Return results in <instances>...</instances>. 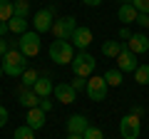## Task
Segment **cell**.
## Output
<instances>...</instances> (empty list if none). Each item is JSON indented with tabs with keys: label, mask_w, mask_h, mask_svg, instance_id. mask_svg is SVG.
I'll return each instance as SVG.
<instances>
[{
	"label": "cell",
	"mask_w": 149,
	"mask_h": 139,
	"mask_svg": "<svg viewBox=\"0 0 149 139\" xmlns=\"http://www.w3.org/2000/svg\"><path fill=\"white\" fill-rule=\"evenodd\" d=\"M104 82H107V87H119L122 85V72H119V70H107L104 72Z\"/></svg>",
	"instance_id": "21"
},
{
	"label": "cell",
	"mask_w": 149,
	"mask_h": 139,
	"mask_svg": "<svg viewBox=\"0 0 149 139\" xmlns=\"http://www.w3.org/2000/svg\"><path fill=\"white\" fill-rule=\"evenodd\" d=\"M137 25H142V27H149V15L139 13V15H137Z\"/></svg>",
	"instance_id": "32"
},
{
	"label": "cell",
	"mask_w": 149,
	"mask_h": 139,
	"mask_svg": "<svg viewBox=\"0 0 149 139\" xmlns=\"http://www.w3.org/2000/svg\"><path fill=\"white\" fill-rule=\"evenodd\" d=\"M13 17V0H0V22H8Z\"/></svg>",
	"instance_id": "23"
},
{
	"label": "cell",
	"mask_w": 149,
	"mask_h": 139,
	"mask_svg": "<svg viewBox=\"0 0 149 139\" xmlns=\"http://www.w3.org/2000/svg\"><path fill=\"white\" fill-rule=\"evenodd\" d=\"M119 38H122V40H129V38H132V30H129V27L124 25L122 30H119Z\"/></svg>",
	"instance_id": "33"
},
{
	"label": "cell",
	"mask_w": 149,
	"mask_h": 139,
	"mask_svg": "<svg viewBox=\"0 0 149 139\" xmlns=\"http://www.w3.org/2000/svg\"><path fill=\"white\" fill-rule=\"evenodd\" d=\"M67 139H85L82 134H67Z\"/></svg>",
	"instance_id": "37"
},
{
	"label": "cell",
	"mask_w": 149,
	"mask_h": 139,
	"mask_svg": "<svg viewBox=\"0 0 149 139\" xmlns=\"http://www.w3.org/2000/svg\"><path fill=\"white\" fill-rule=\"evenodd\" d=\"M70 87H72L74 92H80V90H85V87H87V80H85V77H74V80L70 82Z\"/></svg>",
	"instance_id": "28"
},
{
	"label": "cell",
	"mask_w": 149,
	"mask_h": 139,
	"mask_svg": "<svg viewBox=\"0 0 149 139\" xmlns=\"http://www.w3.org/2000/svg\"><path fill=\"white\" fill-rule=\"evenodd\" d=\"M13 15L30 17V0H13Z\"/></svg>",
	"instance_id": "20"
},
{
	"label": "cell",
	"mask_w": 149,
	"mask_h": 139,
	"mask_svg": "<svg viewBox=\"0 0 149 139\" xmlns=\"http://www.w3.org/2000/svg\"><path fill=\"white\" fill-rule=\"evenodd\" d=\"M134 57H137V55H132L127 47H124L122 52H119V57H117V70H119V72H134V70L139 67Z\"/></svg>",
	"instance_id": "12"
},
{
	"label": "cell",
	"mask_w": 149,
	"mask_h": 139,
	"mask_svg": "<svg viewBox=\"0 0 149 139\" xmlns=\"http://www.w3.org/2000/svg\"><path fill=\"white\" fill-rule=\"evenodd\" d=\"M52 82H50V77H40V80L35 82V87H32V92H35L37 97H40V99H45V97H50L52 95Z\"/></svg>",
	"instance_id": "16"
},
{
	"label": "cell",
	"mask_w": 149,
	"mask_h": 139,
	"mask_svg": "<svg viewBox=\"0 0 149 139\" xmlns=\"http://www.w3.org/2000/svg\"><path fill=\"white\" fill-rule=\"evenodd\" d=\"M50 60L55 65H70L74 60V47L67 40H52L50 45Z\"/></svg>",
	"instance_id": "3"
},
{
	"label": "cell",
	"mask_w": 149,
	"mask_h": 139,
	"mask_svg": "<svg viewBox=\"0 0 149 139\" xmlns=\"http://www.w3.org/2000/svg\"><path fill=\"white\" fill-rule=\"evenodd\" d=\"M122 3H127V0H122Z\"/></svg>",
	"instance_id": "39"
},
{
	"label": "cell",
	"mask_w": 149,
	"mask_h": 139,
	"mask_svg": "<svg viewBox=\"0 0 149 139\" xmlns=\"http://www.w3.org/2000/svg\"><path fill=\"white\" fill-rule=\"evenodd\" d=\"M85 5H90V8H97V5H102V0H82Z\"/></svg>",
	"instance_id": "35"
},
{
	"label": "cell",
	"mask_w": 149,
	"mask_h": 139,
	"mask_svg": "<svg viewBox=\"0 0 149 139\" xmlns=\"http://www.w3.org/2000/svg\"><path fill=\"white\" fill-rule=\"evenodd\" d=\"M8 30H10L13 35H22V32H27V17L13 15L10 20H8Z\"/></svg>",
	"instance_id": "19"
},
{
	"label": "cell",
	"mask_w": 149,
	"mask_h": 139,
	"mask_svg": "<svg viewBox=\"0 0 149 139\" xmlns=\"http://www.w3.org/2000/svg\"><path fill=\"white\" fill-rule=\"evenodd\" d=\"M17 47H20V52L25 55V57H37V52H40V35H37L35 30L22 32L20 40H17Z\"/></svg>",
	"instance_id": "5"
},
{
	"label": "cell",
	"mask_w": 149,
	"mask_h": 139,
	"mask_svg": "<svg viewBox=\"0 0 149 139\" xmlns=\"http://www.w3.org/2000/svg\"><path fill=\"white\" fill-rule=\"evenodd\" d=\"M8 32H10V30H8V22H0V38H5Z\"/></svg>",
	"instance_id": "34"
},
{
	"label": "cell",
	"mask_w": 149,
	"mask_h": 139,
	"mask_svg": "<svg viewBox=\"0 0 149 139\" xmlns=\"http://www.w3.org/2000/svg\"><path fill=\"white\" fill-rule=\"evenodd\" d=\"M10 47H13V45L8 42L5 38H0V57H3V55H5V52H8V50H10Z\"/></svg>",
	"instance_id": "31"
},
{
	"label": "cell",
	"mask_w": 149,
	"mask_h": 139,
	"mask_svg": "<svg viewBox=\"0 0 149 139\" xmlns=\"http://www.w3.org/2000/svg\"><path fill=\"white\" fill-rule=\"evenodd\" d=\"M74 30H77V22H74V17H72V15L55 20V22H52V27H50V32L55 35V40H67V42L72 40Z\"/></svg>",
	"instance_id": "4"
},
{
	"label": "cell",
	"mask_w": 149,
	"mask_h": 139,
	"mask_svg": "<svg viewBox=\"0 0 149 139\" xmlns=\"http://www.w3.org/2000/svg\"><path fill=\"white\" fill-rule=\"evenodd\" d=\"M129 114H134V117H142V114H144V109H142V107H139V104H137V107H134V109H132V112H129Z\"/></svg>",
	"instance_id": "36"
},
{
	"label": "cell",
	"mask_w": 149,
	"mask_h": 139,
	"mask_svg": "<svg viewBox=\"0 0 149 139\" xmlns=\"http://www.w3.org/2000/svg\"><path fill=\"white\" fill-rule=\"evenodd\" d=\"M0 67H3V72H5V75H10V77H22V72L27 70V57L20 52V50L10 47L5 55H3Z\"/></svg>",
	"instance_id": "1"
},
{
	"label": "cell",
	"mask_w": 149,
	"mask_h": 139,
	"mask_svg": "<svg viewBox=\"0 0 149 139\" xmlns=\"http://www.w3.org/2000/svg\"><path fill=\"white\" fill-rule=\"evenodd\" d=\"M72 40H74V47H77V50H87L92 45V40H95V35H92L90 27H80V25H77Z\"/></svg>",
	"instance_id": "10"
},
{
	"label": "cell",
	"mask_w": 149,
	"mask_h": 139,
	"mask_svg": "<svg viewBox=\"0 0 149 139\" xmlns=\"http://www.w3.org/2000/svg\"><path fill=\"white\" fill-rule=\"evenodd\" d=\"M122 50H124V45L119 42V40H107V42L102 45V55H107V57H112V60H117Z\"/></svg>",
	"instance_id": "18"
},
{
	"label": "cell",
	"mask_w": 149,
	"mask_h": 139,
	"mask_svg": "<svg viewBox=\"0 0 149 139\" xmlns=\"http://www.w3.org/2000/svg\"><path fill=\"white\" fill-rule=\"evenodd\" d=\"M37 107L42 109V112H50V109H52V102H50V97H45V99H40V104H37Z\"/></svg>",
	"instance_id": "29"
},
{
	"label": "cell",
	"mask_w": 149,
	"mask_h": 139,
	"mask_svg": "<svg viewBox=\"0 0 149 139\" xmlns=\"http://www.w3.org/2000/svg\"><path fill=\"white\" fill-rule=\"evenodd\" d=\"M119 134H122L124 139H139V134H142V119L134 117V114L122 117V122H119Z\"/></svg>",
	"instance_id": "6"
},
{
	"label": "cell",
	"mask_w": 149,
	"mask_h": 139,
	"mask_svg": "<svg viewBox=\"0 0 149 139\" xmlns=\"http://www.w3.org/2000/svg\"><path fill=\"white\" fill-rule=\"evenodd\" d=\"M27 127L32 129V132H37V129H42L45 127V112L40 107H32V109H27Z\"/></svg>",
	"instance_id": "15"
},
{
	"label": "cell",
	"mask_w": 149,
	"mask_h": 139,
	"mask_svg": "<svg viewBox=\"0 0 149 139\" xmlns=\"http://www.w3.org/2000/svg\"><path fill=\"white\" fill-rule=\"evenodd\" d=\"M17 102H20L22 107L32 109V107H37V104H40V97H37L32 90H27V87L20 85V90H17Z\"/></svg>",
	"instance_id": "14"
},
{
	"label": "cell",
	"mask_w": 149,
	"mask_h": 139,
	"mask_svg": "<svg viewBox=\"0 0 149 139\" xmlns=\"http://www.w3.org/2000/svg\"><path fill=\"white\" fill-rule=\"evenodd\" d=\"M72 72H74V77H92L95 75V67H97V60H95V55H90L87 50H80V52L74 55V60L72 62Z\"/></svg>",
	"instance_id": "2"
},
{
	"label": "cell",
	"mask_w": 149,
	"mask_h": 139,
	"mask_svg": "<svg viewBox=\"0 0 149 139\" xmlns=\"http://www.w3.org/2000/svg\"><path fill=\"white\" fill-rule=\"evenodd\" d=\"M13 139H35V132H32V129L25 124V127H17V129H15Z\"/></svg>",
	"instance_id": "25"
},
{
	"label": "cell",
	"mask_w": 149,
	"mask_h": 139,
	"mask_svg": "<svg viewBox=\"0 0 149 139\" xmlns=\"http://www.w3.org/2000/svg\"><path fill=\"white\" fill-rule=\"evenodd\" d=\"M5 124H8V109L3 107V104H0V129L5 127Z\"/></svg>",
	"instance_id": "30"
},
{
	"label": "cell",
	"mask_w": 149,
	"mask_h": 139,
	"mask_svg": "<svg viewBox=\"0 0 149 139\" xmlns=\"http://www.w3.org/2000/svg\"><path fill=\"white\" fill-rule=\"evenodd\" d=\"M0 95H3V90H0Z\"/></svg>",
	"instance_id": "40"
},
{
	"label": "cell",
	"mask_w": 149,
	"mask_h": 139,
	"mask_svg": "<svg viewBox=\"0 0 149 139\" xmlns=\"http://www.w3.org/2000/svg\"><path fill=\"white\" fill-rule=\"evenodd\" d=\"M82 137H85V139H104V134H102L100 127H92V124H90V127L85 129V134H82Z\"/></svg>",
	"instance_id": "26"
},
{
	"label": "cell",
	"mask_w": 149,
	"mask_h": 139,
	"mask_svg": "<svg viewBox=\"0 0 149 139\" xmlns=\"http://www.w3.org/2000/svg\"><path fill=\"white\" fill-rule=\"evenodd\" d=\"M85 92H87V97H90V99L102 102V99L107 97V82H104V77H97V75L87 77V87H85Z\"/></svg>",
	"instance_id": "8"
},
{
	"label": "cell",
	"mask_w": 149,
	"mask_h": 139,
	"mask_svg": "<svg viewBox=\"0 0 149 139\" xmlns=\"http://www.w3.org/2000/svg\"><path fill=\"white\" fill-rule=\"evenodd\" d=\"M55 99H60L62 104H72L74 97H77V92L70 87V82H60V85H55Z\"/></svg>",
	"instance_id": "11"
},
{
	"label": "cell",
	"mask_w": 149,
	"mask_h": 139,
	"mask_svg": "<svg viewBox=\"0 0 149 139\" xmlns=\"http://www.w3.org/2000/svg\"><path fill=\"white\" fill-rule=\"evenodd\" d=\"M134 80H137V85H149V65H139L134 70Z\"/></svg>",
	"instance_id": "22"
},
{
	"label": "cell",
	"mask_w": 149,
	"mask_h": 139,
	"mask_svg": "<svg viewBox=\"0 0 149 139\" xmlns=\"http://www.w3.org/2000/svg\"><path fill=\"white\" fill-rule=\"evenodd\" d=\"M20 80H22V87H27V90H32V87H35V82L40 80V77H37V72H35V70H25Z\"/></svg>",
	"instance_id": "24"
},
{
	"label": "cell",
	"mask_w": 149,
	"mask_h": 139,
	"mask_svg": "<svg viewBox=\"0 0 149 139\" xmlns=\"http://www.w3.org/2000/svg\"><path fill=\"white\" fill-rule=\"evenodd\" d=\"M0 75H3V67H0Z\"/></svg>",
	"instance_id": "38"
},
{
	"label": "cell",
	"mask_w": 149,
	"mask_h": 139,
	"mask_svg": "<svg viewBox=\"0 0 149 139\" xmlns=\"http://www.w3.org/2000/svg\"><path fill=\"white\" fill-rule=\"evenodd\" d=\"M90 127L85 114H72L67 117V134H85V129Z\"/></svg>",
	"instance_id": "13"
},
{
	"label": "cell",
	"mask_w": 149,
	"mask_h": 139,
	"mask_svg": "<svg viewBox=\"0 0 149 139\" xmlns=\"http://www.w3.org/2000/svg\"><path fill=\"white\" fill-rule=\"evenodd\" d=\"M124 47H127L132 55H144L149 50V35H144V32H132V38L127 40Z\"/></svg>",
	"instance_id": "9"
},
{
	"label": "cell",
	"mask_w": 149,
	"mask_h": 139,
	"mask_svg": "<svg viewBox=\"0 0 149 139\" xmlns=\"http://www.w3.org/2000/svg\"><path fill=\"white\" fill-rule=\"evenodd\" d=\"M55 13H57L55 5L35 13V20H32V22H35V32H37V35H40V32H50V27H52V22H55Z\"/></svg>",
	"instance_id": "7"
},
{
	"label": "cell",
	"mask_w": 149,
	"mask_h": 139,
	"mask_svg": "<svg viewBox=\"0 0 149 139\" xmlns=\"http://www.w3.org/2000/svg\"><path fill=\"white\" fill-rule=\"evenodd\" d=\"M132 5L137 13H144V15H149V0H132Z\"/></svg>",
	"instance_id": "27"
},
{
	"label": "cell",
	"mask_w": 149,
	"mask_h": 139,
	"mask_svg": "<svg viewBox=\"0 0 149 139\" xmlns=\"http://www.w3.org/2000/svg\"><path fill=\"white\" fill-rule=\"evenodd\" d=\"M117 15H119V20H122L124 25H132V22H137V15H139V13L134 10L132 3H122V8H119Z\"/></svg>",
	"instance_id": "17"
}]
</instances>
